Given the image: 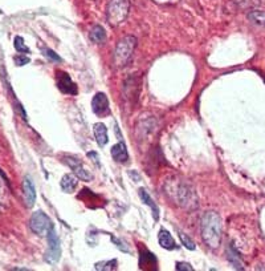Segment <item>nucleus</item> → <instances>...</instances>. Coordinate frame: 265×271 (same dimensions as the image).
Wrapping results in <instances>:
<instances>
[{
  "label": "nucleus",
  "mask_w": 265,
  "mask_h": 271,
  "mask_svg": "<svg viewBox=\"0 0 265 271\" xmlns=\"http://www.w3.org/2000/svg\"><path fill=\"white\" fill-rule=\"evenodd\" d=\"M202 239L210 249H218L222 243V220L216 212H206L200 220Z\"/></svg>",
  "instance_id": "obj_1"
},
{
  "label": "nucleus",
  "mask_w": 265,
  "mask_h": 271,
  "mask_svg": "<svg viewBox=\"0 0 265 271\" xmlns=\"http://www.w3.org/2000/svg\"><path fill=\"white\" fill-rule=\"evenodd\" d=\"M135 47H137V37L133 35H127L117 43L114 56H113L117 68H124L130 62Z\"/></svg>",
  "instance_id": "obj_2"
},
{
  "label": "nucleus",
  "mask_w": 265,
  "mask_h": 271,
  "mask_svg": "<svg viewBox=\"0 0 265 271\" xmlns=\"http://www.w3.org/2000/svg\"><path fill=\"white\" fill-rule=\"evenodd\" d=\"M130 10V0H109L106 6V20L112 27H118L126 20Z\"/></svg>",
  "instance_id": "obj_3"
},
{
  "label": "nucleus",
  "mask_w": 265,
  "mask_h": 271,
  "mask_svg": "<svg viewBox=\"0 0 265 271\" xmlns=\"http://www.w3.org/2000/svg\"><path fill=\"white\" fill-rule=\"evenodd\" d=\"M51 221L48 218V216L41 210H37L31 216L29 220V229L37 235H47L49 229H51Z\"/></svg>",
  "instance_id": "obj_4"
},
{
  "label": "nucleus",
  "mask_w": 265,
  "mask_h": 271,
  "mask_svg": "<svg viewBox=\"0 0 265 271\" xmlns=\"http://www.w3.org/2000/svg\"><path fill=\"white\" fill-rule=\"evenodd\" d=\"M48 250L45 253V260L49 263H56L60 259L61 255V247H60V239H58L57 234H56L55 227L51 226L49 231H48Z\"/></svg>",
  "instance_id": "obj_5"
},
{
  "label": "nucleus",
  "mask_w": 265,
  "mask_h": 271,
  "mask_svg": "<svg viewBox=\"0 0 265 271\" xmlns=\"http://www.w3.org/2000/svg\"><path fill=\"white\" fill-rule=\"evenodd\" d=\"M64 162L66 165L69 166L70 169L74 173V176L81 181H85V182H89V181L93 180V176L89 170H86V168L84 166L82 161H80L78 158L73 157V156H64Z\"/></svg>",
  "instance_id": "obj_6"
},
{
  "label": "nucleus",
  "mask_w": 265,
  "mask_h": 271,
  "mask_svg": "<svg viewBox=\"0 0 265 271\" xmlns=\"http://www.w3.org/2000/svg\"><path fill=\"white\" fill-rule=\"evenodd\" d=\"M92 110L95 112L100 117H105L110 114V108H109V100L106 97L105 93L98 92L96 96L92 99Z\"/></svg>",
  "instance_id": "obj_7"
},
{
  "label": "nucleus",
  "mask_w": 265,
  "mask_h": 271,
  "mask_svg": "<svg viewBox=\"0 0 265 271\" xmlns=\"http://www.w3.org/2000/svg\"><path fill=\"white\" fill-rule=\"evenodd\" d=\"M178 199L182 205L187 208V209H191V206L190 205H193V208L198 206V198H196L195 195V191H194L189 185H186V183L179 186Z\"/></svg>",
  "instance_id": "obj_8"
},
{
  "label": "nucleus",
  "mask_w": 265,
  "mask_h": 271,
  "mask_svg": "<svg viewBox=\"0 0 265 271\" xmlns=\"http://www.w3.org/2000/svg\"><path fill=\"white\" fill-rule=\"evenodd\" d=\"M57 88L64 95H77V85L73 83L69 75L66 74V72H62V71H58L57 72Z\"/></svg>",
  "instance_id": "obj_9"
},
{
  "label": "nucleus",
  "mask_w": 265,
  "mask_h": 271,
  "mask_svg": "<svg viewBox=\"0 0 265 271\" xmlns=\"http://www.w3.org/2000/svg\"><path fill=\"white\" fill-rule=\"evenodd\" d=\"M23 198H24V205L31 209L36 202V189L33 185L31 177H26L23 181Z\"/></svg>",
  "instance_id": "obj_10"
},
{
  "label": "nucleus",
  "mask_w": 265,
  "mask_h": 271,
  "mask_svg": "<svg viewBox=\"0 0 265 271\" xmlns=\"http://www.w3.org/2000/svg\"><path fill=\"white\" fill-rule=\"evenodd\" d=\"M138 91H139V79L138 77H129L126 81H125L124 85V97L126 100H130L134 101L138 97Z\"/></svg>",
  "instance_id": "obj_11"
},
{
  "label": "nucleus",
  "mask_w": 265,
  "mask_h": 271,
  "mask_svg": "<svg viewBox=\"0 0 265 271\" xmlns=\"http://www.w3.org/2000/svg\"><path fill=\"white\" fill-rule=\"evenodd\" d=\"M110 153H112L113 160L118 162V164H124L129 160V153H127L126 145L124 143H118L116 145H113Z\"/></svg>",
  "instance_id": "obj_12"
},
{
  "label": "nucleus",
  "mask_w": 265,
  "mask_h": 271,
  "mask_svg": "<svg viewBox=\"0 0 265 271\" xmlns=\"http://www.w3.org/2000/svg\"><path fill=\"white\" fill-rule=\"evenodd\" d=\"M78 185V178L74 174H64L60 181V187L64 193H73L77 189Z\"/></svg>",
  "instance_id": "obj_13"
},
{
  "label": "nucleus",
  "mask_w": 265,
  "mask_h": 271,
  "mask_svg": "<svg viewBox=\"0 0 265 271\" xmlns=\"http://www.w3.org/2000/svg\"><path fill=\"white\" fill-rule=\"evenodd\" d=\"M139 197H141L142 202L145 204V205H147L151 209V212H153V217L154 220L158 221L159 220V208H158V205H156L155 202H154V199L149 195V193L142 187V189H139Z\"/></svg>",
  "instance_id": "obj_14"
},
{
  "label": "nucleus",
  "mask_w": 265,
  "mask_h": 271,
  "mask_svg": "<svg viewBox=\"0 0 265 271\" xmlns=\"http://www.w3.org/2000/svg\"><path fill=\"white\" fill-rule=\"evenodd\" d=\"M93 132H95L96 141L100 147H105L108 141H109V137H108V129L104 124L101 122H97L95 124V128H93Z\"/></svg>",
  "instance_id": "obj_15"
},
{
  "label": "nucleus",
  "mask_w": 265,
  "mask_h": 271,
  "mask_svg": "<svg viewBox=\"0 0 265 271\" xmlns=\"http://www.w3.org/2000/svg\"><path fill=\"white\" fill-rule=\"evenodd\" d=\"M139 267L143 270L147 268H156V258L154 254L149 253V251H141V256H139Z\"/></svg>",
  "instance_id": "obj_16"
},
{
  "label": "nucleus",
  "mask_w": 265,
  "mask_h": 271,
  "mask_svg": "<svg viewBox=\"0 0 265 271\" xmlns=\"http://www.w3.org/2000/svg\"><path fill=\"white\" fill-rule=\"evenodd\" d=\"M158 241H159V245L166 250H172L176 247V243H175V239L172 238V235H171L167 230H164V229H162V230L159 231Z\"/></svg>",
  "instance_id": "obj_17"
},
{
  "label": "nucleus",
  "mask_w": 265,
  "mask_h": 271,
  "mask_svg": "<svg viewBox=\"0 0 265 271\" xmlns=\"http://www.w3.org/2000/svg\"><path fill=\"white\" fill-rule=\"evenodd\" d=\"M89 37H91V40L93 41V43H96V44H102V43L106 40L105 28L102 26H95L91 30Z\"/></svg>",
  "instance_id": "obj_18"
},
{
  "label": "nucleus",
  "mask_w": 265,
  "mask_h": 271,
  "mask_svg": "<svg viewBox=\"0 0 265 271\" xmlns=\"http://www.w3.org/2000/svg\"><path fill=\"white\" fill-rule=\"evenodd\" d=\"M248 20L256 26L265 27V11L262 10H251L248 12Z\"/></svg>",
  "instance_id": "obj_19"
},
{
  "label": "nucleus",
  "mask_w": 265,
  "mask_h": 271,
  "mask_svg": "<svg viewBox=\"0 0 265 271\" xmlns=\"http://www.w3.org/2000/svg\"><path fill=\"white\" fill-rule=\"evenodd\" d=\"M228 260L231 262V264H232L233 267L236 268V270H244L243 262H241V259H240L239 253H237L236 249H235L232 245L229 246V249H228Z\"/></svg>",
  "instance_id": "obj_20"
},
{
  "label": "nucleus",
  "mask_w": 265,
  "mask_h": 271,
  "mask_svg": "<svg viewBox=\"0 0 265 271\" xmlns=\"http://www.w3.org/2000/svg\"><path fill=\"white\" fill-rule=\"evenodd\" d=\"M3 178L0 177V205L7 206L10 204V186L8 181H3Z\"/></svg>",
  "instance_id": "obj_21"
},
{
  "label": "nucleus",
  "mask_w": 265,
  "mask_h": 271,
  "mask_svg": "<svg viewBox=\"0 0 265 271\" xmlns=\"http://www.w3.org/2000/svg\"><path fill=\"white\" fill-rule=\"evenodd\" d=\"M233 3L241 10H251V8H256L257 6H260L261 0H233Z\"/></svg>",
  "instance_id": "obj_22"
},
{
  "label": "nucleus",
  "mask_w": 265,
  "mask_h": 271,
  "mask_svg": "<svg viewBox=\"0 0 265 271\" xmlns=\"http://www.w3.org/2000/svg\"><path fill=\"white\" fill-rule=\"evenodd\" d=\"M117 266H118V262H117V259L102 260V262H98V263H96V270H102V271L116 270Z\"/></svg>",
  "instance_id": "obj_23"
},
{
  "label": "nucleus",
  "mask_w": 265,
  "mask_h": 271,
  "mask_svg": "<svg viewBox=\"0 0 265 271\" xmlns=\"http://www.w3.org/2000/svg\"><path fill=\"white\" fill-rule=\"evenodd\" d=\"M14 47L15 49L19 52V53H29V48L27 47V44L24 43V39L22 36H16L14 40Z\"/></svg>",
  "instance_id": "obj_24"
},
{
  "label": "nucleus",
  "mask_w": 265,
  "mask_h": 271,
  "mask_svg": "<svg viewBox=\"0 0 265 271\" xmlns=\"http://www.w3.org/2000/svg\"><path fill=\"white\" fill-rule=\"evenodd\" d=\"M179 238H181L182 245L185 246L186 249L189 250H195V243H194V241L191 238H190L189 235L185 234V233H179Z\"/></svg>",
  "instance_id": "obj_25"
},
{
  "label": "nucleus",
  "mask_w": 265,
  "mask_h": 271,
  "mask_svg": "<svg viewBox=\"0 0 265 271\" xmlns=\"http://www.w3.org/2000/svg\"><path fill=\"white\" fill-rule=\"evenodd\" d=\"M44 53H45V56H47V57H49V59L53 60V61H61L60 56H58L57 53H55V52L52 51V49H49V48L44 49Z\"/></svg>",
  "instance_id": "obj_26"
},
{
  "label": "nucleus",
  "mask_w": 265,
  "mask_h": 271,
  "mask_svg": "<svg viewBox=\"0 0 265 271\" xmlns=\"http://www.w3.org/2000/svg\"><path fill=\"white\" fill-rule=\"evenodd\" d=\"M110 238H112L113 242H116L117 247H118L120 250H122L124 253H129V251H130V250H129V247H126V246H125L124 242H121L120 239L116 238V237H113V235H110Z\"/></svg>",
  "instance_id": "obj_27"
},
{
  "label": "nucleus",
  "mask_w": 265,
  "mask_h": 271,
  "mask_svg": "<svg viewBox=\"0 0 265 271\" xmlns=\"http://www.w3.org/2000/svg\"><path fill=\"white\" fill-rule=\"evenodd\" d=\"M15 62H16V65H19V66L26 65V64H28L29 62V57H27V56L18 55L16 57H15Z\"/></svg>",
  "instance_id": "obj_28"
},
{
  "label": "nucleus",
  "mask_w": 265,
  "mask_h": 271,
  "mask_svg": "<svg viewBox=\"0 0 265 271\" xmlns=\"http://www.w3.org/2000/svg\"><path fill=\"white\" fill-rule=\"evenodd\" d=\"M176 270L178 271H193V266L190 263H186V262H178L176 263Z\"/></svg>",
  "instance_id": "obj_29"
},
{
  "label": "nucleus",
  "mask_w": 265,
  "mask_h": 271,
  "mask_svg": "<svg viewBox=\"0 0 265 271\" xmlns=\"http://www.w3.org/2000/svg\"><path fill=\"white\" fill-rule=\"evenodd\" d=\"M87 157L93 158V162H95V164L97 166H100V164H98V156L95 153V152H91V153H87Z\"/></svg>",
  "instance_id": "obj_30"
}]
</instances>
